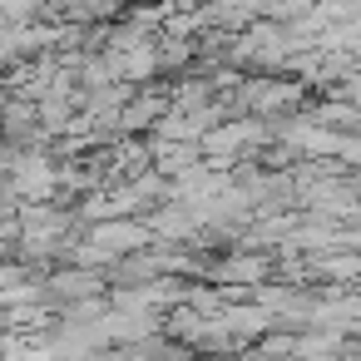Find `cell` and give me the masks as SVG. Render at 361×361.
Here are the masks:
<instances>
[{
	"label": "cell",
	"instance_id": "1",
	"mask_svg": "<svg viewBox=\"0 0 361 361\" xmlns=\"http://www.w3.org/2000/svg\"><path fill=\"white\" fill-rule=\"evenodd\" d=\"M6 173H11V193H16V198H35V203H45V198H55V188H60L55 159H45L40 144H35V154H25V159H20V149L11 144V154H6Z\"/></svg>",
	"mask_w": 361,
	"mask_h": 361
},
{
	"label": "cell",
	"instance_id": "2",
	"mask_svg": "<svg viewBox=\"0 0 361 361\" xmlns=\"http://www.w3.org/2000/svg\"><path fill=\"white\" fill-rule=\"evenodd\" d=\"M262 139H267V124H257V119H228V124H218L203 139V159H208V169H223L238 149L262 144Z\"/></svg>",
	"mask_w": 361,
	"mask_h": 361
},
{
	"label": "cell",
	"instance_id": "3",
	"mask_svg": "<svg viewBox=\"0 0 361 361\" xmlns=\"http://www.w3.org/2000/svg\"><path fill=\"white\" fill-rule=\"evenodd\" d=\"M45 292H50V297H65V302L75 307V297H80V302L104 297V277H99V272H85V267H65V272H55V277L45 282Z\"/></svg>",
	"mask_w": 361,
	"mask_h": 361
},
{
	"label": "cell",
	"instance_id": "4",
	"mask_svg": "<svg viewBox=\"0 0 361 361\" xmlns=\"http://www.w3.org/2000/svg\"><path fill=\"white\" fill-rule=\"evenodd\" d=\"M149 228L159 233V243H183V238H198L203 218H198L188 203H169V208H159V213H154V223H149Z\"/></svg>",
	"mask_w": 361,
	"mask_h": 361
},
{
	"label": "cell",
	"instance_id": "5",
	"mask_svg": "<svg viewBox=\"0 0 361 361\" xmlns=\"http://www.w3.org/2000/svg\"><path fill=\"white\" fill-rule=\"evenodd\" d=\"M109 326H114V341H119V346L159 341V312H114Z\"/></svg>",
	"mask_w": 361,
	"mask_h": 361
},
{
	"label": "cell",
	"instance_id": "6",
	"mask_svg": "<svg viewBox=\"0 0 361 361\" xmlns=\"http://www.w3.org/2000/svg\"><path fill=\"white\" fill-rule=\"evenodd\" d=\"M213 277H218L223 287H233V282H243V287H257V282L267 277V257H257V252L228 257V262H218V267H213Z\"/></svg>",
	"mask_w": 361,
	"mask_h": 361
},
{
	"label": "cell",
	"instance_id": "7",
	"mask_svg": "<svg viewBox=\"0 0 361 361\" xmlns=\"http://www.w3.org/2000/svg\"><path fill=\"white\" fill-rule=\"evenodd\" d=\"M312 124H322V129H331V134H346V129L361 124V109L346 104V99H326V104L312 109Z\"/></svg>",
	"mask_w": 361,
	"mask_h": 361
},
{
	"label": "cell",
	"instance_id": "8",
	"mask_svg": "<svg viewBox=\"0 0 361 361\" xmlns=\"http://www.w3.org/2000/svg\"><path fill=\"white\" fill-rule=\"evenodd\" d=\"M341 99L361 109V70H351V75H346V85H341Z\"/></svg>",
	"mask_w": 361,
	"mask_h": 361
}]
</instances>
